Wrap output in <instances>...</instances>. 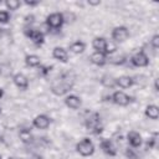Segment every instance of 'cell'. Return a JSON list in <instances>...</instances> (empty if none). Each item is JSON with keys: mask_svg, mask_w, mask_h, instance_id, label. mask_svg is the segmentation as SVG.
<instances>
[{"mask_svg": "<svg viewBox=\"0 0 159 159\" xmlns=\"http://www.w3.org/2000/svg\"><path fill=\"white\" fill-rule=\"evenodd\" d=\"M12 82L17 88H20L22 91H26L29 88V80L24 73H20V72L15 73L12 76Z\"/></svg>", "mask_w": 159, "mask_h": 159, "instance_id": "cell-11", "label": "cell"}, {"mask_svg": "<svg viewBox=\"0 0 159 159\" xmlns=\"http://www.w3.org/2000/svg\"><path fill=\"white\" fill-rule=\"evenodd\" d=\"M127 140H128V143H129V145L132 148H139L142 145V143H143L142 135L135 130H130L127 134Z\"/></svg>", "mask_w": 159, "mask_h": 159, "instance_id": "cell-12", "label": "cell"}, {"mask_svg": "<svg viewBox=\"0 0 159 159\" xmlns=\"http://www.w3.org/2000/svg\"><path fill=\"white\" fill-rule=\"evenodd\" d=\"M10 21V12L7 10H0V24H7Z\"/></svg>", "mask_w": 159, "mask_h": 159, "instance_id": "cell-25", "label": "cell"}, {"mask_svg": "<svg viewBox=\"0 0 159 159\" xmlns=\"http://www.w3.org/2000/svg\"><path fill=\"white\" fill-rule=\"evenodd\" d=\"M144 114H145L147 118H149L152 120H157L159 118V108H158V106H155V104H148L145 107Z\"/></svg>", "mask_w": 159, "mask_h": 159, "instance_id": "cell-17", "label": "cell"}, {"mask_svg": "<svg viewBox=\"0 0 159 159\" xmlns=\"http://www.w3.org/2000/svg\"><path fill=\"white\" fill-rule=\"evenodd\" d=\"M65 104L70 109H78L82 106V101L76 94H68V96L65 97Z\"/></svg>", "mask_w": 159, "mask_h": 159, "instance_id": "cell-14", "label": "cell"}, {"mask_svg": "<svg viewBox=\"0 0 159 159\" xmlns=\"http://www.w3.org/2000/svg\"><path fill=\"white\" fill-rule=\"evenodd\" d=\"M5 6L10 11H15L21 6V2L19 0H6L5 1Z\"/></svg>", "mask_w": 159, "mask_h": 159, "instance_id": "cell-22", "label": "cell"}, {"mask_svg": "<svg viewBox=\"0 0 159 159\" xmlns=\"http://www.w3.org/2000/svg\"><path fill=\"white\" fill-rule=\"evenodd\" d=\"M24 4L27 5V6H30V7H34V6H37L40 4V1H29V0H25Z\"/></svg>", "mask_w": 159, "mask_h": 159, "instance_id": "cell-31", "label": "cell"}, {"mask_svg": "<svg viewBox=\"0 0 159 159\" xmlns=\"http://www.w3.org/2000/svg\"><path fill=\"white\" fill-rule=\"evenodd\" d=\"M158 138V133H154L148 140H147V149H153L157 147V139Z\"/></svg>", "mask_w": 159, "mask_h": 159, "instance_id": "cell-24", "label": "cell"}, {"mask_svg": "<svg viewBox=\"0 0 159 159\" xmlns=\"http://www.w3.org/2000/svg\"><path fill=\"white\" fill-rule=\"evenodd\" d=\"M0 159H1V155H0Z\"/></svg>", "mask_w": 159, "mask_h": 159, "instance_id": "cell-37", "label": "cell"}, {"mask_svg": "<svg viewBox=\"0 0 159 159\" xmlns=\"http://www.w3.org/2000/svg\"><path fill=\"white\" fill-rule=\"evenodd\" d=\"M4 96V91H2V88L0 87V99H1V97Z\"/></svg>", "mask_w": 159, "mask_h": 159, "instance_id": "cell-35", "label": "cell"}, {"mask_svg": "<svg viewBox=\"0 0 159 159\" xmlns=\"http://www.w3.org/2000/svg\"><path fill=\"white\" fill-rule=\"evenodd\" d=\"M116 61H112V63H114V65H123V63H125L127 62V56H120V57H117V58H114Z\"/></svg>", "mask_w": 159, "mask_h": 159, "instance_id": "cell-30", "label": "cell"}, {"mask_svg": "<svg viewBox=\"0 0 159 159\" xmlns=\"http://www.w3.org/2000/svg\"><path fill=\"white\" fill-rule=\"evenodd\" d=\"M134 84V78L130 77V76H120V77H117L116 78V86L125 89V88H129Z\"/></svg>", "mask_w": 159, "mask_h": 159, "instance_id": "cell-16", "label": "cell"}, {"mask_svg": "<svg viewBox=\"0 0 159 159\" xmlns=\"http://www.w3.org/2000/svg\"><path fill=\"white\" fill-rule=\"evenodd\" d=\"M130 62L135 67H147L149 65V58L144 51H138L130 57Z\"/></svg>", "mask_w": 159, "mask_h": 159, "instance_id": "cell-8", "label": "cell"}, {"mask_svg": "<svg viewBox=\"0 0 159 159\" xmlns=\"http://www.w3.org/2000/svg\"><path fill=\"white\" fill-rule=\"evenodd\" d=\"M19 137H20L21 142L25 143V144H29V143H31V142L34 140V137H32L30 129H27V128H22V129H20V132H19Z\"/></svg>", "mask_w": 159, "mask_h": 159, "instance_id": "cell-21", "label": "cell"}, {"mask_svg": "<svg viewBox=\"0 0 159 159\" xmlns=\"http://www.w3.org/2000/svg\"><path fill=\"white\" fill-rule=\"evenodd\" d=\"M51 70H52V66H42V65L39 66V73L41 76H47L51 72Z\"/></svg>", "mask_w": 159, "mask_h": 159, "instance_id": "cell-26", "label": "cell"}, {"mask_svg": "<svg viewBox=\"0 0 159 159\" xmlns=\"http://www.w3.org/2000/svg\"><path fill=\"white\" fill-rule=\"evenodd\" d=\"M89 60H91V62H92L93 65L99 66V67H102V66H104V65L107 63V56H106L104 53L97 52V51H94V52L89 56Z\"/></svg>", "mask_w": 159, "mask_h": 159, "instance_id": "cell-15", "label": "cell"}, {"mask_svg": "<svg viewBox=\"0 0 159 159\" xmlns=\"http://www.w3.org/2000/svg\"><path fill=\"white\" fill-rule=\"evenodd\" d=\"M76 150L82 157H91L94 153V144L89 138H83L76 144Z\"/></svg>", "mask_w": 159, "mask_h": 159, "instance_id": "cell-3", "label": "cell"}, {"mask_svg": "<svg viewBox=\"0 0 159 159\" xmlns=\"http://www.w3.org/2000/svg\"><path fill=\"white\" fill-rule=\"evenodd\" d=\"M34 19H35V17H34V15H27V16H26V22H29V21H30V22H32V21H34Z\"/></svg>", "mask_w": 159, "mask_h": 159, "instance_id": "cell-33", "label": "cell"}, {"mask_svg": "<svg viewBox=\"0 0 159 159\" xmlns=\"http://www.w3.org/2000/svg\"><path fill=\"white\" fill-rule=\"evenodd\" d=\"M111 37L114 42H124L129 37V30L125 26H116L111 32Z\"/></svg>", "mask_w": 159, "mask_h": 159, "instance_id": "cell-6", "label": "cell"}, {"mask_svg": "<svg viewBox=\"0 0 159 159\" xmlns=\"http://www.w3.org/2000/svg\"><path fill=\"white\" fill-rule=\"evenodd\" d=\"M154 89H155V92H158V91H159V88H158V80H155V81H154Z\"/></svg>", "mask_w": 159, "mask_h": 159, "instance_id": "cell-34", "label": "cell"}, {"mask_svg": "<svg viewBox=\"0 0 159 159\" xmlns=\"http://www.w3.org/2000/svg\"><path fill=\"white\" fill-rule=\"evenodd\" d=\"M87 130H89L93 134H99L103 130V125L101 123V117L98 113H92L84 122Z\"/></svg>", "mask_w": 159, "mask_h": 159, "instance_id": "cell-2", "label": "cell"}, {"mask_svg": "<svg viewBox=\"0 0 159 159\" xmlns=\"http://www.w3.org/2000/svg\"><path fill=\"white\" fill-rule=\"evenodd\" d=\"M84 50H86V43L83 41L78 40V41H75L70 45V51L75 55H80V53L84 52Z\"/></svg>", "mask_w": 159, "mask_h": 159, "instance_id": "cell-20", "label": "cell"}, {"mask_svg": "<svg viewBox=\"0 0 159 159\" xmlns=\"http://www.w3.org/2000/svg\"><path fill=\"white\" fill-rule=\"evenodd\" d=\"M25 63H26L27 67H39V66L41 65V58H40V56L34 55V53L26 55V57H25Z\"/></svg>", "mask_w": 159, "mask_h": 159, "instance_id": "cell-19", "label": "cell"}, {"mask_svg": "<svg viewBox=\"0 0 159 159\" xmlns=\"http://www.w3.org/2000/svg\"><path fill=\"white\" fill-rule=\"evenodd\" d=\"M73 87V80L70 78V73H63L51 83V92L55 96H65Z\"/></svg>", "mask_w": 159, "mask_h": 159, "instance_id": "cell-1", "label": "cell"}, {"mask_svg": "<svg viewBox=\"0 0 159 159\" xmlns=\"http://www.w3.org/2000/svg\"><path fill=\"white\" fill-rule=\"evenodd\" d=\"M99 147L102 149V152L109 157H116L117 155V148L116 145L112 143V140L109 139H102L99 143Z\"/></svg>", "mask_w": 159, "mask_h": 159, "instance_id": "cell-10", "label": "cell"}, {"mask_svg": "<svg viewBox=\"0 0 159 159\" xmlns=\"http://www.w3.org/2000/svg\"><path fill=\"white\" fill-rule=\"evenodd\" d=\"M124 154H125L127 159H137V158H138L137 153H135V152H134V149H132V148H128V149H125Z\"/></svg>", "mask_w": 159, "mask_h": 159, "instance_id": "cell-27", "label": "cell"}, {"mask_svg": "<svg viewBox=\"0 0 159 159\" xmlns=\"http://www.w3.org/2000/svg\"><path fill=\"white\" fill-rule=\"evenodd\" d=\"M101 82H102L106 87H109V88H113V87L116 86V78H113L112 76H108V75L103 76L102 80H101Z\"/></svg>", "mask_w": 159, "mask_h": 159, "instance_id": "cell-23", "label": "cell"}, {"mask_svg": "<svg viewBox=\"0 0 159 159\" xmlns=\"http://www.w3.org/2000/svg\"><path fill=\"white\" fill-rule=\"evenodd\" d=\"M0 2H1V1H0Z\"/></svg>", "mask_w": 159, "mask_h": 159, "instance_id": "cell-38", "label": "cell"}, {"mask_svg": "<svg viewBox=\"0 0 159 159\" xmlns=\"http://www.w3.org/2000/svg\"><path fill=\"white\" fill-rule=\"evenodd\" d=\"M65 24L62 12H52L46 17V25L51 30H60Z\"/></svg>", "mask_w": 159, "mask_h": 159, "instance_id": "cell-4", "label": "cell"}, {"mask_svg": "<svg viewBox=\"0 0 159 159\" xmlns=\"http://www.w3.org/2000/svg\"><path fill=\"white\" fill-rule=\"evenodd\" d=\"M150 45H152V47H153L154 50H158V48H159V35H158V34H155V35L152 37Z\"/></svg>", "mask_w": 159, "mask_h": 159, "instance_id": "cell-28", "label": "cell"}, {"mask_svg": "<svg viewBox=\"0 0 159 159\" xmlns=\"http://www.w3.org/2000/svg\"><path fill=\"white\" fill-rule=\"evenodd\" d=\"M52 56L55 60L62 62V63H66L68 61V52L66 48L61 47V46H56L53 50H52Z\"/></svg>", "mask_w": 159, "mask_h": 159, "instance_id": "cell-13", "label": "cell"}, {"mask_svg": "<svg viewBox=\"0 0 159 159\" xmlns=\"http://www.w3.org/2000/svg\"><path fill=\"white\" fill-rule=\"evenodd\" d=\"M116 50H117V46L114 45V43H112V42H107V46H106V55H111V53H113V52H116Z\"/></svg>", "mask_w": 159, "mask_h": 159, "instance_id": "cell-29", "label": "cell"}, {"mask_svg": "<svg viewBox=\"0 0 159 159\" xmlns=\"http://www.w3.org/2000/svg\"><path fill=\"white\" fill-rule=\"evenodd\" d=\"M111 101L113 103H116L117 106H122L125 107L132 102V97H129L127 93H124L123 91H116L112 96H111Z\"/></svg>", "mask_w": 159, "mask_h": 159, "instance_id": "cell-7", "label": "cell"}, {"mask_svg": "<svg viewBox=\"0 0 159 159\" xmlns=\"http://www.w3.org/2000/svg\"><path fill=\"white\" fill-rule=\"evenodd\" d=\"M92 46L97 52H106V46H107V40L104 37H94L92 41ZM106 55V53H104ZM107 56V55H106Z\"/></svg>", "mask_w": 159, "mask_h": 159, "instance_id": "cell-18", "label": "cell"}, {"mask_svg": "<svg viewBox=\"0 0 159 159\" xmlns=\"http://www.w3.org/2000/svg\"><path fill=\"white\" fill-rule=\"evenodd\" d=\"M87 4L89 6H98V5H101V0H88Z\"/></svg>", "mask_w": 159, "mask_h": 159, "instance_id": "cell-32", "label": "cell"}, {"mask_svg": "<svg viewBox=\"0 0 159 159\" xmlns=\"http://www.w3.org/2000/svg\"><path fill=\"white\" fill-rule=\"evenodd\" d=\"M51 124V119L46 114H39L32 119V125L36 129H47Z\"/></svg>", "mask_w": 159, "mask_h": 159, "instance_id": "cell-9", "label": "cell"}, {"mask_svg": "<svg viewBox=\"0 0 159 159\" xmlns=\"http://www.w3.org/2000/svg\"><path fill=\"white\" fill-rule=\"evenodd\" d=\"M24 34L36 46H40V45H42L45 42V35L40 30H36V29H32V27H26L24 30Z\"/></svg>", "mask_w": 159, "mask_h": 159, "instance_id": "cell-5", "label": "cell"}, {"mask_svg": "<svg viewBox=\"0 0 159 159\" xmlns=\"http://www.w3.org/2000/svg\"><path fill=\"white\" fill-rule=\"evenodd\" d=\"M0 113H1V107H0Z\"/></svg>", "mask_w": 159, "mask_h": 159, "instance_id": "cell-36", "label": "cell"}]
</instances>
